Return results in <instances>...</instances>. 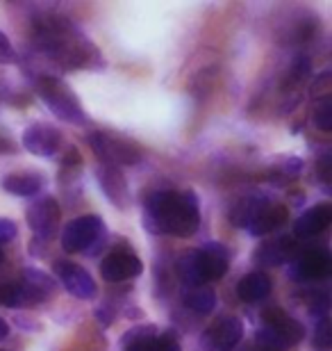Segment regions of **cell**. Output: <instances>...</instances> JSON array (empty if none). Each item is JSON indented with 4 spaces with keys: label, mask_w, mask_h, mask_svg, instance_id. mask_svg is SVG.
Listing matches in <instances>:
<instances>
[{
    "label": "cell",
    "mask_w": 332,
    "mask_h": 351,
    "mask_svg": "<svg viewBox=\"0 0 332 351\" xmlns=\"http://www.w3.org/2000/svg\"><path fill=\"white\" fill-rule=\"evenodd\" d=\"M332 221V208L328 203H319V206L305 210L294 223V235L296 237H314L323 233Z\"/></svg>",
    "instance_id": "cell-16"
},
{
    "label": "cell",
    "mask_w": 332,
    "mask_h": 351,
    "mask_svg": "<svg viewBox=\"0 0 332 351\" xmlns=\"http://www.w3.org/2000/svg\"><path fill=\"white\" fill-rule=\"evenodd\" d=\"M273 290L271 278L266 276L264 271H251L237 283V297L244 301V304H257V301H264Z\"/></svg>",
    "instance_id": "cell-18"
},
{
    "label": "cell",
    "mask_w": 332,
    "mask_h": 351,
    "mask_svg": "<svg viewBox=\"0 0 332 351\" xmlns=\"http://www.w3.org/2000/svg\"><path fill=\"white\" fill-rule=\"evenodd\" d=\"M80 165H82V156L77 153V149H68L64 160H62V167L68 171V169H80Z\"/></svg>",
    "instance_id": "cell-36"
},
{
    "label": "cell",
    "mask_w": 332,
    "mask_h": 351,
    "mask_svg": "<svg viewBox=\"0 0 332 351\" xmlns=\"http://www.w3.org/2000/svg\"><path fill=\"white\" fill-rule=\"evenodd\" d=\"M201 256V265L205 271V280H218L228 274L230 267V251L228 247L218 242H205L199 249Z\"/></svg>",
    "instance_id": "cell-15"
},
{
    "label": "cell",
    "mask_w": 332,
    "mask_h": 351,
    "mask_svg": "<svg viewBox=\"0 0 332 351\" xmlns=\"http://www.w3.org/2000/svg\"><path fill=\"white\" fill-rule=\"evenodd\" d=\"M185 306L192 308L194 313L199 315H207L216 308V294L209 287H192V290L185 292Z\"/></svg>",
    "instance_id": "cell-24"
},
{
    "label": "cell",
    "mask_w": 332,
    "mask_h": 351,
    "mask_svg": "<svg viewBox=\"0 0 332 351\" xmlns=\"http://www.w3.org/2000/svg\"><path fill=\"white\" fill-rule=\"evenodd\" d=\"M105 235V223L98 215H82L77 219L68 221L62 230V249L66 254L87 251Z\"/></svg>",
    "instance_id": "cell-6"
},
{
    "label": "cell",
    "mask_w": 332,
    "mask_h": 351,
    "mask_svg": "<svg viewBox=\"0 0 332 351\" xmlns=\"http://www.w3.org/2000/svg\"><path fill=\"white\" fill-rule=\"evenodd\" d=\"M330 94V73L328 71H323V73H319L314 78V82H312V96H328Z\"/></svg>",
    "instance_id": "cell-34"
},
{
    "label": "cell",
    "mask_w": 332,
    "mask_h": 351,
    "mask_svg": "<svg viewBox=\"0 0 332 351\" xmlns=\"http://www.w3.org/2000/svg\"><path fill=\"white\" fill-rule=\"evenodd\" d=\"M16 235H18L16 223H14L12 219H5V217H0V244H10Z\"/></svg>",
    "instance_id": "cell-32"
},
{
    "label": "cell",
    "mask_w": 332,
    "mask_h": 351,
    "mask_svg": "<svg viewBox=\"0 0 332 351\" xmlns=\"http://www.w3.org/2000/svg\"><path fill=\"white\" fill-rule=\"evenodd\" d=\"M44 187V176L37 171H18L3 178V189L14 196H37Z\"/></svg>",
    "instance_id": "cell-20"
},
{
    "label": "cell",
    "mask_w": 332,
    "mask_h": 351,
    "mask_svg": "<svg viewBox=\"0 0 332 351\" xmlns=\"http://www.w3.org/2000/svg\"><path fill=\"white\" fill-rule=\"evenodd\" d=\"M330 251L323 247L307 249L292 265V278L296 280H321L330 274Z\"/></svg>",
    "instance_id": "cell-11"
},
{
    "label": "cell",
    "mask_w": 332,
    "mask_h": 351,
    "mask_svg": "<svg viewBox=\"0 0 332 351\" xmlns=\"http://www.w3.org/2000/svg\"><path fill=\"white\" fill-rule=\"evenodd\" d=\"M175 271H178L180 280H182V283H185L187 287H203L205 283H207V280H205L203 265H201L199 249L185 251V254H182V256L178 258Z\"/></svg>",
    "instance_id": "cell-21"
},
{
    "label": "cell",
    "mask_w": 332,
    "mask_h": 351,
    "mask_svg": "<svg viewBox=\"0 0 332 351\" xmlns=\"http://www.w3.org/2000/svg\"><path fill=\"white\" fill-rule=\"evenodd\" d=\"M21 278L25 280V283L34 285L37 290L51 294L55 290V278H51L48 274H44L41 269H34V267H25L23 271H21Z\"/></svg>",
    "instance_id": "cell-25"
},
{
    "label": "cell",
    "mask_w": 332,
    "mask_h": 351,
    "mask_svg": "<svg viewBox=\"0 0 332 351\" xmlns=\"http://www.w3.org/2000/svg\"><path fill=\"white\" fill-rule=\"evenodd\" d=\"M62 132L51 123H32L23 132V149L30 151L32 156L51 158L60 151Z\"/></svg>",
    "instance_id": "cell-12"
},
{
    "label": "cell",
    "mask_w": 332,
    "mask_h": 351,
    "mask_svg": "<svg viewBox=\"0 0 332 351\" xmlns=\"http://www.w3.org/2000/svg\"><path fill=\"white\" fill-rule=\"evenodd\" d=\"M34 44L37 53L58 66L66 69H94L101 53L94 44L77 32V27L66 16L41 14L34 21Z\"/></svg>",
    "instance_id": "cell-1"
},
{
    "label": "cell",
    "mask_w": 332,
    "mask_h": 351,
    "mask_svg": "<svg viewBox=\"0 0 332 351\" xmlns=\"http://www.w3.org/2000/svg\"><path fill=\"white\" fill-rule=\"evenodd\" d=\"M94 315H96V319L101 322L103 326H110L112 322H114V317H116V315H114V308H112L110 304H101V306H98L96 311H94Z\"/></svg>",
    "instance_id": "cell-35"
},
{
    "label": "cell",
    "mask_w": 332,
    "mask_h": 351,
    "mask_svg": "<svg viewBox=\"0 0 332 351\" xmlns=\"http://www.w3.org/2000/svg\"><path fill=\"white\" fill-rule=\"evenodd\" d=\"M309 71H312V62L305 55H296L292 62V69H289V82H301L305 80Z\"/></svg>",
    "instance_id": "cell-27"
},
{
    "label": "cell",
    "mask_w": 332,
    "mask_h": 351,
    "mask_svg": "<svg viewBox=\"0 0 332 351\" xmlns=\"http://www.w3.org/2000/svg\"><path fill=\"white\" fill-rule=\"evenodd\" d=\"M37 94L41 96V101L48 105V110L55 117L62 119L66 123L82 125L87 123V114H84L80 101L73 96L64 82L53 73H41L37 78Z\"/></svg>",
    "instance_id": "cell-4"
},
{
    "label": "cell",
    "mask_w": 332,
    "mask_h": 351,
    "mask_svg": "<svg viewBox=\"0 0 332 351\" xmlns=\"http://www.w3.org/2000/svg\"><path fill=\"white\" fill-rule=\"evenodd\" d=\"M53 269H55V276L62 280V285L66 287V292L71 297L82 299V301H89L96 297V292H98L96 283L84 267L71 261H58Z\"/></svg>",
    "instance_id": "cell-9"
},
{
    "label": "cell",
    "mask_w": 332,
    "mask_h": 351,
    "mask_svg": "<svg viewBox=\"0 0 332 351\" xmlns=\"http://www.w3.org/2000/svg\"><path fill=\"white\" fill-rule=\"evenodd\" d=\"M314 347H319V349H330L332 345V338H330V322L328 317H323L319 319V324H316L314 328Z\"/></svg>",
    "instance_id": "cell-28"
},
{
    "label": "cell",
    "mask_w": 332,
    "mask_h": 351,
    "mask_svg": "<svg viewBox=\"0 0 332 351\" xmlns=\"http://www.w3.org/2000/svg\"><path fill=\"white\" fill-rule=\"evenodd\" d=\"M328 308H330V301H328V294H316V297L309 301V313L316 315L319 319L328 317Z\"/></svg>",
    "instance_id": "cell-30"
},
{
    "label": "cell",
    "mask_w": 332,
    "mask_h": 351,
    "mask_svg": "<svg viewBox=\"0 0 332 351\" xmlns=\"http://www.w3.org/2000/svg\"><path fill=\"white\" fill-rule=\"evenodd\" d=\"M303 335L305 328L301 322L289 317L282 308H268L264 313V326L255 333V345L259 351H289L303 340Z\"/></svg>",
    "instance_id": "cell-3"
},
{
    "label": "cell",
    "mask_w": 332,
    "mask_h": 351,
    "mask_svg": "<svg viewBox=\"0 0 332 351\" xmlns=\"http://www.w3.org/2000/svg\"><path fill=\"white\" fill-rule=\"evenodd\" d=\"M12 62H16V51L7 39V34L0 32V64H12Z\"/></svg>",
    "instance_id": "cell-31"
},
{
    "label": "cell",
    "mask_w": 332,
    "mask_h": 351,
    "mask_svg": "<svg viewBox=\"0 0 332 351\" xmlns=\"http://www.w3.org/2000/svg\"><path fill=\"white\" fill-rule=\"evenodd\" d=\"M201 223V203L192 189L153 192L144 203V228L151 235L189 237Z\"/></svg>",
    "instance_id": "cell-2"
},
{
    "label": "cell",
    "mask_w": 332,
    "mask_h": 351,
    "mask_svg": "<svg viewBox=\"0 0 332 351\" xmlns=\"http://www.w3.org/2000/svg\"><path fill=\"white\" fill-rule=\"evenodd\" d=\"M303 171V160L301 158H285L282 165L275 167V173L271 176L273 180H294L298 178Z\"/></svg>",
    "instance_id": "cell-26"
},
{
    "label": "cell",
    "mask_w": 332,
    "mask_h": 351,
    "mask_svg": "<svg viewBox=\"0 0 332 351\" xmlns=\"http://www.w3.org/2000/svg\"><path fill=\"white\" fill-rule=\"evenodd\" d=\"M96 176H98V185H101L103 194L107 196L110 203H114L118 210H125L130 206V189H128V182H125V176L121 173V169L101 165L96 169Z\"/></svg>",
    "instance_id": "cell-13"
},
{
    "label": "cell",
    "mask_w": 332,
    "mask_h": 351,
    "mask_svg": "<svg viewBox=\"0 0 332 351\" xmlns=\"http://www.w3.org/2000/svg\"><path fill=\"white\" fill-rule=\"evenodd\" d=\"M289 219V213L285 206H278V203H268L264 201L259 210L253 217L251 226L246 228L251 235L255 237H264L268 233H273V230H278L280 226H285V221Z\"/></svg>",
    "instance_id": "cell-14"
},
{
    "label": "cell",
    "mask_w": 332,
    "mask_h": 351,
    "mask_svg": "<svg viewBox=\"0 0 332 351\" xmlns=\"http://www.w3.org/2000/svg\"><path fill=\"white\" fill-rule=\"evenodd\" d=\"M157 328L151 326H134L121 338L123 351H153L157 342Z\"/></svg>",
    "instance_id": "cell-22"
},
{
    "label": "cell",
    "mask_w": 332,
    "mask_h": 351,
    "mask_svg": "<svg viewBox=\"0 0 332 351\" xmlns=\"http://www.w3.org/2000/svg\"><path fill=\"white\" fill-rule=\"evenodd\" d=\"M266 199H255V196H246V199H239L235 206L230 208V221L232 226L237 228H248L253 217H255V213L259 210V206H262Z\"/></svg>",
    "instance_id": "cell-23"
},
{
    "label": "cell",
    "mask_w": 332,
    "mask_h": 351,
    "mask_svg": "<svg viewBox=\"0 0 332 351\" xmlns=\"http://www.w3.org/2000/svg\"><path fill=\"white\" fill-rule=\"evenodd\" d=\"M314 125L319 130L323 132H328L332 128V123H330V103H328V98L321 103V108L319 110H314Z\"/></svg>",
    "instance_id": "cell-29"
},
{
    "label": "cell",
    "mask_w": 332,
    "mask_h": 351,
    "mask_svg": "<svg viewBox=\"0 0 332 351\" xmlns=\"http://www.w3.org/2000/svg\"><path fill=\"white\" fill-rule=\"evenodd\" d=\"M328 167H330V158H328V156H323V158L319 160V176H321V180H323V182H330Z\"/></svg>",
    "instance_id": "cell-37"
},
{
    "label": "cell",
    "mask_w": 332,
    "mask_h": 351,
    "mask_svg": "<svg viewBox=\"0 0 332 351\" xmlns=\"http://www.w3.org/2000/svg\"><path fill=\"white\" fill-rule=\"evenodd\" d=\"M141 271H144V263H141L139 256H134V251L130 249L112 251L101 263V274L107 283H125V280L137 278Z\"/></svg>",
    "instance_id": "cell-10"
},
{
    "label": "cell",
    "mask_w": 332,
    "mask_h": 351,
    "mask_svg": "<svg viewBox=\"0 0 332 351\" xmlns=\"http://www.w3.org/2000/svg\"><path fill=\"white\" fill-rule=\"evenodd\" d=\"M294 237L289 235H280L275 237V240H268L264 242L262 247H259L255 251V261L262 263L266 267H275V265H282L285 261H289V258L294 256Z\"/></svg>",
    "instance_id": "cell-19"
},
{
    "label": "cell",
    "mask_w": 332,
    "mask_h": 351,
    "mask_svg": "<svg viewBox=\"0 0 332 351\" xmlns=\"http://www.w3.org/2000/svg\"><path fill=\"white\" fill-rule=\"evenodd\" d=\"M25 217H27V226H30V230L39 240H51L60 228L62 208L53 196H44V199H37L27 206Z\"/></svg>",
    "instance_id": "cell-7"
},
{
    "label": "cell",
    "mask_w": 332,
    "mask_h": 351,
    "mask_svg": "<svg viewBox=\"0 0 332 351\" xmlns=\"http://www.w3.org/2000/svg\"><path fill=\"white\" fill-rule=\"evenodd\" d=\"M46 297H48L46 292H41L34 285L25 283L23 278L0 287V304H5L10 308H23V306L39 304V301H44Z\"/></svg>",
    "instance_id": "cell-17"
},
{
    "label": "cell",
    "mask_w": 332,
    "mask_h": 351,
    "mask_svg": "<svg viewBox=\"0 0 332 351\" xmlns=\"http://www.w3.org/2000/svg\"><path fill=\"white\" fill-rule=\"evenodd\" d=\"M153 351H180V342L173 333L157 335V342H155Z\"/></svg>",
    "instance_id": "cell-33"
},
{
    "label": "cell",
    "mask_w": 332,
    "mask_h": 351,
    "mask_svg": "<svg viewBox=\"0 0 332 351\" xmlns=\"http://www.w3.org/2000/svg\"><path fill=\"white\" fill-rule=\"evenodd\" d=\"M3 153H16V146H14L12 139L0 135V156H3Z\"/></svg>",
    "instance_id": "cell-38"
},
{
    "label": "cell",
    "mask_w": 332,
    "mask_h": 351,
    "mask_svg": "<svg viewBox=\"0 0 332 351\" xmlns=\"http://www.w3.org/2000/svg\"><path fill=\"white\" fill-rule=\"evenodd\" d=\"M244 338V322L239 317H221L201 335L205 351H232Z\"/></svg>",
    "instance_id": "cell-8"
},
{
    "label": "cell",
    "mask_w": 332,
    "mask_h": 351,
    "mask_svg": "<svg viewBox=\"0 0 332 351\" xmlns=\"http://www.w3.org/2000/svg\"><path fill=\"white\" fill-rule=\"evenodd\" d=\"M7 335H10V324H7L3 317H0V340H5Z\"/></svg>",
    "instance_id": "cell-39"
},
{
    "label": "cell",
    "mask_w": 332,
    "mask_h": 351,
    "mask_svg": "<svg viewBox=\"0 0 332 351\" xmlns=\"http://www.w3.org/2000/svg\"><path fill=\"white\" fill-rule=\"evenodd\" d=\"M5 261V256H3V249H0V263H3Z\"/></svg>",
    "instance_id": "cell-40"
},
{
    "label": "cell",
    "mask_w": 332,
    "mask_h": 351,
    "mask_svg": "<svg viewBox=\"0 0 332 351\" xmlns=\"http://www.w3.org/2000/svg\"><path fill=\"white\" fill-rule=\"evenodd\" d=\"M89 146L94 149V153L101 158L103 165L121 169V167H134L144 160V151L137 144H132L130 139L110 135V132H91L87 137Z\"/></svg>",
    "instance_id": "cell-5"
}]
</instances>
